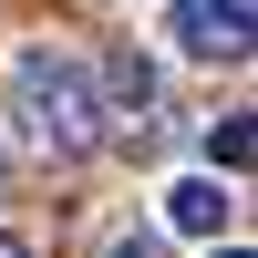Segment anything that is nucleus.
<instances>
[{
  "label": "nucleus",
  "instance_id": "nucleus-1",
  "mask_svg": "<svg viewBox=\"0 0 258 258\" xmlns=\"http://www.w3.org/2000/svg\"><path fill=\"white\" fill-rule=\"evenodd\" d=\"M11 114H21V135H31L41 155H93V145H103L93 73H83L73 52H21V73H11Z\"/></svg>",
  "mask_w": 258,
  "mask_h": 258
},
{
  "label": "nucleus",
  "instance_id": "nucleus-2",
  "mask_svg": "<svg viewBox=\"0 0 258 258\" xmlns=\"http://www.w3.org/2000/svg\"><path fill=\"white\" fill-rule=\"evenodd\" d=\"M258 0H176V52L186 62H248Z\"/></svg>",
  "mask_w": 258,
  "mask_h": 258
},
{
  "label": "nucleus",
  "instance_id": "nucleus-3",
  "mask_svg": "<svg viewBox=\"0 0 258 258\" xmlns=\"http://www.w3.org/2000/svg\"><path fill=\"white\" fill-rule=\"evenodd\" d=\"M227 217H238L227 176H176V186H165V227H176V238H217Z\"/></svg>",
  "mask_w": 258,
  "mask_h": 258
},
{
  "label": "nucleus",
  "instance_id": "nucleus-4",
  "mask_svg": "<svg viewBox=\"0 0 258 258\" xmlns=\"http://www.w3.org/2000/svg\"><path fill=\"white\" fill-rule=\"evenodd\" d=\"M93 103H114V114H155V103H165V83H155V62H145L135 41H124V52L103 62V83H93Z\"/></svg>",
  "mask_w": 258,
  "mask_h": 258
},
{
  "label": "nucleus",
  "instance_id": "nucleus-5",
  "mask_svg": "<svg viewBox=\"0 0 258 258\" xmlns=\"http://www.w3.org/2000/svg\"><path fill=\"white\" fill-rule=\"evenodd\" d=\"M248 155H258V135H248V114H217V124H207V176H238Z\"/></svg>",
  "mask_w": 258,
  "mask_h": 258
},
{
  "label": "nucleus",
  "instance_id": "nucleus-6",
  "mask_svg": "<svg viewBox=\"0 0 258 258\" xmlns=\"http://www.w3.org/2000/svg\"><path fill=\"white\" fill-rule=\"evenodd\" d=\"M93 258H165V227H145V217H114L93 238Z\"/></svg>",
  "mask_w": 258,
  "mask_h": 258
},
{
  "label": "nucleus",
  "instance_id": "nucleus-7",
  "mask_svg": "<svg viewBox=\"0 0 258 258\" xmlns=\"http://www.w3.org/2000/svg\"><path fill=\"white\" fill-rule=\"evenodd\" d=\"M207 258H248V248H238V238H227V248H207Z\"/></svg>",
  "mask_w": 258,
  "mask_h": 258
},
{
  "label": "nucleus",
  "instance_id": "nucleus-8",
  "mask_svg": "<svg viewBox=\"0 0 258 258\" xmlns=\"http://www.w3.org/2000/svg\"><path fill=\"white\" fill-rule=\"evenodd\" d=\"M0 258H31V248H21V238H0Z\"/></svg>",
  "mask_w": 258,
  "mask_h": 258
}]
</instances>
